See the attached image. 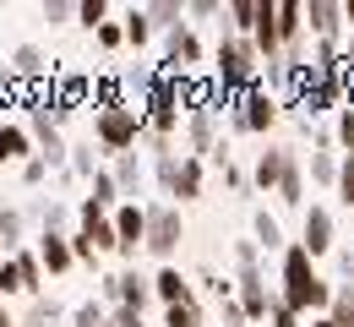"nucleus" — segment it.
I'll return each instance as SVG.
<instances>
[{
  "instance_id": "f257e3e1",
  "label": "nucleus",
  "mask_w": 354,
  "mask_h": 327,
  "mask_svg": "<svg viewBox=\"0 0 354 327\" xmlns=\"http://www.w3.org/2000/svg\"><path fill=\"white\" fill-rule=\"evenodd\" d=\"M278 283H283L278 300H283L289 311H300V317H327V311H333L338 283L316 273V256H310L300 240H289V251H283V262H278Z\"/></svg>"
},
{
  "instance_id": "f03ea898",
  "label": "nucleus",
  "mask_w": 354,
  "mask_h": 327,
  "mask_svg": "<svg viewBox=\"0 0 354 327\" xmlns=\"http://www.w3.org/2000/svg\"><path fill=\"white\" fill-rule=\"evenodd\" d=\"M142 131H147V120H142V109H136V104H109V109H93V137H98V147H104L109 158L131 153Z\"/></svg>"
},
{
  "instance_id": "7ed1b4c3",
  "label": "nucleus",
  "mask_w": 354,
  "mask_h": 327,
  "mask_svg": "<svg viewBox=\"0 0 354 327\" xmlns=\"http://www.w3.org/2000/svg\"><path fill=\"white\" fill-rule=\"evenodd\" d=\"M22 126H28V137H33V147H39V158H44L49 169H66V164H71V147H66V137H60V109H55V104L33 98Z\"/></svg>"
},
{
  "instance_id": "20e7f679",
  "label": "nucleus",
  "mask_w": 354,
  "mask_h": 327,
  "mask_svg": "<svg viewBox=\"0 0 354 327\" xmlns=\"http://www.w3.org/2000/svg\"><path fill=\"white\" fill-rule=\"evenodd\" d=\"M180 240H185L180 207L175 202H153V207H147V256H158V262L169 268V256L180 251Z\"/></svg>"
},
{
  "instance_id": "39448f33",
  "label": "nucleus",
  "mask_w": 354,
  "mask_h": 327,
  "mask_svg": "<svg viewBox=\"0 0 354 327\" xmlns=\"http://www.w3.org/2000/svg\"><path fill=\"white\" fill-rule=\"evenodd\" d=\"M229 115H234V126H240V131L267 137V131H272V120H278V93H272L267 82H257L251 93H240L234 104H229Z\"/></svg>"
},
{
  "instance_id": "423d86ee",
  "label": "nucleus",
  "mask_w": 354,
  "mask_h": 327,
  "mask_svg": "<svg viewBox=\"0 0 354 327\" xmlns=\"http://www.w3.org/2000/svg\"><path fill=\"white\" fill-rule=\"evenodd\" d=\"M300 245H306L316 262L338 251V218H333V207H327V202H310L306 213H300Z\"/></svg>"
},
{
  "instance_id": "0eeeda50",
  "label": "nucleus",
  "mask_w": 354,
  "mask_h": 327,
  "mask_svg": "<svg viewBox=\"0 0 354 327\" xmlns=\"http://www.w3.org/2000/svg\"><path fill=\"white\" fill-rule=\"evenodd\" d=\"M218 115H229V109H223L218 98L185 115V137H191V158H213V153L223 147V142H218Z\"/></svg>"
},
{
  "instance_id": "6e6552de",
  "label": "nucleus",
  "mask_w": 354,
  "mask_h": 327,
  "mask_svg": "<svg viewBox=\"0 0 354 327\" xmlns=\"http://www.w3.org/2000/svg\"><path fill=\"white\" fill-rule=\"evenodd\" d=\"M115 234H120V262H136L142 251H147V207L142 202H120L115 207Z\"/></svg>"
},
{
  "instance_id": "1a4fd4ad",
  "label": "nucleus",
  "mask_w": 354,
  "mask_h": 327,
  "mask_svg": "<svg viewBox=\"0 0 354 327\" xmlns=\"http://www.w3.org/2000/svg\"><path fill=\"white\" fill-rule=\"evenodd\" d=\"M306 33L316 44H338V33H344V6H333V0H306Z\"/></svg>"
},
{
  "instance_id": "9d476101",
  "label": "nucleus",
  "mask_w": 354,
  "mask_h": 327,
  "mask_svg": "<svg viewBox=\"0 0 354 327\" xmlns=\"http://www.w3.org/2000/svg\"><path fill=\"white\" fill-rule=\"evenodd\" d=\"M283 207H295V213H306L310 202H306V158L289 147V158H283V180H278V191H272Z\"/></svg>"
},
{
  "instance_id": "9b49d317",
  "label": "nucleus",
  "mask_w": 354,
  "mask_h": 327,
  "mask_svg": "<svg viewBox=\"0 0 354 327\" xmlns=\"http://www.w3.org/2000/svg\"><path fill=\"white\" fill-rule=\"evenodd\" d=\"M191 66H202V39H196V33H191V22H185L180 33H169L164 71H185V77H191Z\"/></svg>"
},
{
  "instance_id": "f8f14e48",
  "label": "nucleus",
  "mask_w": 354,
  "mask_h": 327,
  "mask_svg": "<svg viewBox=\"0 0 354 327\" xmlns=\"http://www.w3.org/2000/svg\"><path fill=\"white\" fill-rule=\"evenodd\" d=\"M39 262H44L49 279L71 273L77 268V251H71V234H39Z\"/></svg>"
},
{
  "instance_id": "ddd939ff",
  "label": "nucleus",
  "mask_w": 354,
  "mask_h": 327,
  "mask_svg": "<svg viewBox=\"0 0 354 327\" xmlns=\"http://www.w3.org/2000/svg\"><path fill=\"white\" fill-rule=\"evenodd\" d=\"M28 158H39L28 126H22V120H6V126H0V169H6V164H28Z\"/></svg>"
},
{
  "instance_id": "4468645a",
  "label": "nucleus",
  "mask_w": 354,
  "mask_h": 327,
  "mask_svg": "<svg viewBox=\"0 0 354 327\" xmlns=\"http://www.w3.org/2000/svg\"><path fill=\"white\" fill-rule=\"evenodd\" d=\"M283 158H289V147H278V142H267V153H257V169H251V186L257 191H278V180H283Z\"/></svg>"
},
{
  "instance_id": "2eb2a0df",
  "label": "nucleus",
  "mask_w": 354,
  "mask_h": 327,
  "mask_svg": "<svg viewBox=\"0 0 354 327\" xmlns=\"http://www.w3.org/2000/svg\"><path fill=\"white\" fill-rule=\"evenodd\" d=\"M153 300H164V306H185V300H196V295H191V283H185V273H180L175 262L153 273Z\"/></svg>"
},
{
  "instance_id": "dca6fc26",
  "label": "nucleus",
  "mask_w": 354,
  "mask_h": 327,
  "mask_svg": "<svg viewBox=\"0 0 354 327\" xmlns=\"http://www.w3.org/2000/svg\"><path fill=\"white\" fill-rule=\"evenodd\" d=\"M234 273H240L234 289H240V283H267L262 279V245H257V240H234Z\"/></svg>"
},
{
  "instance_id": "f3484780",
  "label": "nucleus",
  "mask_w": 354,
  "mask_h": 327,
  "mask_svg": "<svg viewBox=\"0 0 354 327\" xmlns=\"http://www.w3.org/2000/svg\"><path fill=\"white\" fill-rule=\"evenodd\" d=\"M202 175H207V158H180V175H175V191L169 196H180V202H196L202 196Z\"/></svg>"
},
{
  "instance_id": "a211bd4d",
  "label": "nucleus",
  "mask_w": 354,
  "mask_h": 327,
  "mask_svg": "<svg viewBox=\"0 0 354 327\" xmlns=\"http://www.w3.org/2000/svg\"><path fill=\"white\" fill-rule=\"evenodd\" d=\"M11 262H17V273H22V295L39 300V295H44V262H39V245H22Z\"/></svg>"
},
{
  "instance_id": "6ab92c4d",
  "label": "nucleus",
  "mask_w": 354,
  "mask_h": 327,
  "mask_svg": "<svg viewBox=\"0 0 354 327\" xmlns=\"http://www.w3.org/2000/svg\"><path fill=\"white\" fill-rule=\"evenodd\" d=\"M109 175H115V186L126 202L142 196V164H136V153H120V158H109Z\"/></svg>"
},
{
  "instance_id": "aec40b11",
  "label": "nucleus",
  "mask_w": 354,
  "mask_h": 327,
  "mask_svg": "<svg viewBox=\"0 0 354 327\" xmlns=\"http://www.w3.org/2000/svg\"><path fill=\"white\" fill-rule=\"evenodd\" d=\"M310 186H322V191H338V158H333L327 137H316V153H310Z\"/></svg>"
},
{
  "instance_id": "412c9836",
  "label": "nucleus",
  "mask_w": 354,
  "mask_h": 327,
  "mask_svg": "<svg viewBox=\"0 0 354 327\" xmlns=\"http://www.w3.org/2000/svg\"><path fill=\"white\" fill-rule=\"evenodd\" d=\"M234 300H240V311H245L251 322H267V311H272V300H278V295H272L267 283H240V295H234Z\"/></svg>"
},
{
  "instance_id": "4be33fe9",
  "label": "nucleus",
  "mask_w": 354,
  "mask_h": 327,
  "mask_svg": "<svg viewBox=\"0 0 354 327\" xmlns=\"http://www.w3.org/2000/svg\"><path fill=\"white\" fill-rule=\"evenodd\" d=\"M147 300H153V279H142L136 268H126V273H120V306L147 311Z\"/></svg>"
},
{
  "instance_id": "5701e85b",
  "label": "nucleus",
  "mask_w": 354,
  "mask_h": 327,
  "mask_svg": "<svg viewBox=\"0 0 354 327\" xmlns=\"http://www.w3.org/2000/svg\"><path fill=\"white\" fill-rule=\"evenodd\" d=\"M251 230H257V245H262V251H289V240H283V224H278L267 207H257Z\"/></svg>"
},
{
  "instance_id": "b1692460",
  "label": "nucleus",
  "mask_w": 354,
  "mask_h": 327,
  "mask_svg": "<svg viewBox=\"0 0 354 327\" xmlns=\"http://www.w3.org/2000/svg\"><path fill=\"white\" fill-rule=\"evenodd\" d=\"M44 49L39 44H17L11 49V66H6V71H11V77H44Z\"/></svg>"
},
{
  "instance_id": "393cba45",
  "label": "nucleus",
  "mask_w": 354,
  "mask_h": 327,
  "mask_svg": "<svg viewBox=\"0 0 354 327\" xmlns=\"http://www.w3.org/2000/svg\"><path fill=\"white\" fill-rule=\"evenodd\" d=\"M120 28H126V44L142 49L147 39H153V22H147V6H126L120 11Z\"/></svg>"
},
{
  "instance_id": "a878e982",
  "label": "nucleus",
  "mask_w": 354,
  "mask_h": 327,
  "mask_svg": "<svg viewBox=\"0 0 354 327\" xmlns=\"http://www.w3.org/2000/svg\"><path fill=\"white\" fill-rule=\"evenodd\" d=\"M147 22L164 28V33H180V28H185V6H180V0H153V6H147Z\"/></svg>"
},
{
  "instance_id": "bb28decb",
  "label": "nucleus",
  "mask_w": 354,
  "mask_h": 327,
  "mask_svg": "<svg viewBox=\"0 0 354 327\" xmlns=\"http://www.w3.org/2000/svg\"><path fill=\"white\" fill-rule=\"evenodd\" d=\"M88 202H98L104 213H115V207L126 202V196H120V186H115V175H109V164L98 169V180H93V186H88Z\"/></svg>"
},
{
  "instance_id": "cd10ccee",
  "label": "nucleus",
  "mask_w": 354,
  "mask_h": 327,
  "mask_svg": "<svg viewBox=\"0 0 354 327\" xmlns=\"http://www.w3.org/2000/svg\"><path fill=\"white\" fill-rule=\"evenodd\" d=\"M66 169H71V175H77V180H98V169H104V164H98V153H93V142H77V147H71V164H66Z\"/></svg>"
},
{
  "instance_id": "c85d7f7f",
  "label": "nucleus",
  "mask_w": 354,
  "mask_h": 327,
  "mask_svg": "<svg viewBox=\"0 0 354 327\" xmlns=\"http://www.w3.org/2000/svg\"><path fill=\"white\" fill-rule=\"evenodd\" d=\"M164 327H207V317H202V300H185V306H164Z\"/></svg>"
},
{
  "instance_id": "c756f323",
  "label": "nucleus",
  "mask_w": 354,
  "mask_h": 327,
  "mask_svg": "<svg viewBox=\"0 0 354 327\" xmlns=\"http://www.w3.org/2000/svg\"><path fill=\"white\" fill-rule=\"evenodd\" d=\"M0 240H6L11 256L22 251V207H0Z\"/></svg>"
},
{
  "instance_id": "7c9ffc66",
  "label": "nucleus",
  "mask_w": 354,
  "mask_h": 327,
  "mask_svg": "<svg viewBox=\"0 0 354 327\" xmlns=\"http://www.w3.org/2000/svg\"><path fill=\"white\" fill-rule=\"evenodd\" d=\"M338 327H354V283H338V295H333V311H327Z\"/></svg>"
},
{
  "instance_id": "2f4dec72",
  "label": "nucleus",
  "mask_w": 354,
  "mask_h": 327,
  "mask_svg": "<svg viewBox=\"0 0 354 327\" xmlns=\"http://www.w3.org/2000/svg\"><path fill=\"white\" fill-rule=\"evenodd\" d=\"M71 322H77V327H115V311H104V306H98V300H82V306H77V317H71Z\"/></svg>"
},
{
  "instance_id": "473e14b6",
  "label": "nucleus",
  "mask_w": 354,
  "mask_h": 327,
  "mask_svg": "<svg viewBox=\"0 0 354 327\" xmlns=\"http://www.w3.org/2000/svg\"><path fill=\"white\" fill-rule=\"evenodd\" d=\"M333 142H338L344 153H354V104H344V109L333 115Z\"/></svg>"
},
{
  "instance_id": "72a5a7b5",
  "label": "nucleus",
  "mask_w": 354,
  "mask_h": 327,
  "mask_svg": "<svg viewBox=\"0 0 354 327\" xmlns=\"http://www.w3.org/2000/svg\"><path fill=\"white\" fill-rule=\"evenodd\" d=\"M338 202L354 213V153H338Z\"/></svg>"
},
{
  "instance_id": "f704fd0d",
  "label": "nucleus",
  "mask_w": 354,
  "mask_h": 327,
  "mask_svg": "<svg viewBox=\"0 0 354 327\" xmlns=\"http://www.w3.org/2000/svg\"><path fill=\"white\" fill-rule=\"evenodd\" d=\"M104 17H109V6H104V0H82V6H77V22H82V28H93V33L104 28Z\"/></svg>"
},
{
  "instance_id": "c9c22d12",
  "label": "nucleus",
  "mask_w": 354,
  "mask_h": 327,
  "mask_svg": "<svg viewBox=\"0 0 354 327\" xmlns=\"http://www.w3.org/2000/svg\"><path fill=\"white\" fill-rule=\"evenodd\" d=\"M55 317H60V306L39 295V300H33V311H28V322H22V327H49V322H55Z\"/></svg>"
},
{
  "instance_id": "e433bc0d",
  "label": "nucleus",
  "mask_w": 354,
  "mask_h": 327,
  "mask_svg": "<svg viewBox=\"0 0 354 327\" xmlns=\"http://www.w3.org/2000/svg\"><path fill=\"white\" fill-rule=\"evenodd\" d=\"M93 39H98V49H120V44H126V28H120V22H104Z\"/></svg>"
},
{
  "instance_id": "4c0bfd02",
  "label": "nucleus",
  "mask_w": 354,
  "mask_h": 327,
  "mask_svg": "<svg viewBox=\"0 0 354 327\" xmlns=\"http://www.w3.org/2000/svg\"><path fill=\"white\" fill-rule=\"evenodd\" d=\"M0 295H22V273H17V262H11V256L0 262Z\"/></svg>"
},
{
  "instance_id": "58836bf2",
  "label": "nucleus",
  "mask_w": 354,
  "mask_h": 327,
  "mask_svg": "<svg viewBox=\"0 0 354 327\" xmlns=\"http://www.w3.org/2000/svg\"><path fill=\"white\" fill-rule=\"evenodd\" d=\"M82 93H88V82H82V77H71V82H60V93H55V109H60V104H77ZM60 115H66V109H60Z\"/></svg>"
},
{
  "instance_id": "ea45409f",
  "label": "nucleus",
  "mask_w": 354,
  "mask_h": 327,
  "mask_svg": "<svg viewBox=\"0 0 354 327\" xmlns=\"http://www.w3.org/2000/svg\"><path fill=\"white\" fill-rule=\"evenodd\" d=\"M267 327H300V311H289L283 300H272V311H267Z\"/></svg>"
},
{
  "instance_id": "a19ab883",
  "label": "nucleus",
  "mask_w": 354,
  "mask_h": 327,
  "mask_svg": "<svg viewBox=\"0 0 354 327\" xmlns=\"http://www.w3.org/2000/svg\"><path fill=\"white\" fill-rule=\"evenodd\" d=\"M71 251H77V262H98V251H93V240H88V230H71Z\"/></svg>"
},
{
  "instance_id": "79ce46f5",
  "label": "nucleus",
  "mask_w": 354,
  "mask_h": 327,
  "mask_svg": "<svg viewBox=\"0 0 354 327\" xmlns=\"http://www.w3.org/2000/svg\"><path fill=\"white\" fill-rule=\"evenodd\" d=\"M185 17L207 22V17H223V6H218V0H196V6H185Z\"/></svg>"
},
{
  "instance_id": "37998d69",
  "label": "nucleus",
  "mask_w": 354,
  "mask_h": 327,
  "mask_svg": "<svg viewBox=\"0 0 354 327\" xmlns=\"http://www.w3.org/2000/svg\"><path fill=\"white\" fill-rule=\"evenodd\" d=\"M333 256H338V273H344V283H354V245H338Z\"/></svg>"
},
{
  "instance_id": "c03bdc74",
  "label": "nucleus",
  "mask_w": 354,
  "mask_h": 327,
  "mask_svg": "<svg viewBox=\"0 0 354 327\" xmlns=\"http://www.w3.org/2000/svg\"><path fill=\"white\" fill-rule=\"evenodd\" d=\"M44 175H49V164H44V158H28V164H22V180H28V186H39Z\"/></svg>"
},
{
  "instance_id": "a18cd8bd",
  "label": "nucleus",
  "mask_w": 354,
  "mask_h": 327,
  "mask_svg": "<svg viewBox=\"0 0 354 327\" xmlns=\"http://www.w3.org/2000/svg\"><path fill=\"white\" fill-rule=\"evenodd\" d=\"M44 22H77V6H60L55 0V6H44Z\"/></svg>"
},
{
  "instance_id": "49530a36",
  "label": "nucleus",
  "mask_w": 354,
  "mask_h": 327,
  "mask_svg": "<svg viewBox=\"0 0 354 327\" xmlns=\"http://www.w3.org/2000/svg\"><path fill=\"white\" fill-rule=\"evenodd\" d=\"M0 327H22V322H17V317H11V311H6V306H0Z\"/></svg>"
},
{
  "instance_id": "de8ad7c7",
  "label": "nucleus",
  "mask_w": 354,
  "mask_h": 327,
  "mask_svg": "<svg viewBox=\"0 0 354 327\" xmlns=\"http://www.w3.org/2000/svg\"><path fill=\"white\" fill-rule=\"evenodd\" d=\"M344 28H349V33H354V0H349V6H344Z\"/></svg>"
},
{
  "instance_id": "09e8293b",
  "label": "nucleus",
  "mask_w": 354,
  "mask_h": 327,
  "mask_svg": "<svg viewBox=\"0 0 354 327\" xmlns=\"http://www.w3.org/2000/svg\"><path fill=\"white\" fill-rule=\"evenodd\" d=\"M310 327H338V322L333 317H310Z\"/></svg>"
},
{
  "instance_id": "8fccbe9b",
  "label": "nucleus",
  "mask_w": 354,
  "mask_h": 327,
  "mask_svg": "<svg viewBox=\"0 0 354 327\" xmlns=\"http://www.w3.org/2000/svg\"><path fill=\"white\" fill-rule=\"evenodd\" d=\"M6 256H11V251H6V240H0V262H6Z\"/></svg>"
},
{
  "instance_id": "3c124183",
  "label": "nucleus",
  "mask_w": 354,
  "mask_h": 327,
  "mask_svg": "<svg viewBox=\"0 0 354 327\" xmlns=\"http://www.w3.org/2000/svg\"><path fill=\"white\" fill-rule=\"evenodd\" d=\"M349 224H354V213H349Z\"/></svg>"
}]
</instances>
